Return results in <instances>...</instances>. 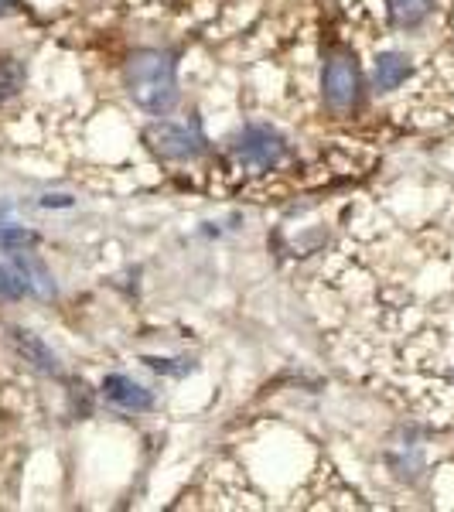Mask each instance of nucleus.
Segmentation results:
<instances>
[{"label":"nucleus","mask_w":454,"mask_h":512,"mask_svg":"<svg viewBox=\"0 0 454 512\" xmlns=\"http://www.w3.org/2000/svg\"><path fill=\"white\" fill-rule=\"evenodd\" d=\"M287 147H284V137L277 134L274 127H246L239 140L233 144V158L243 171H253V175H267L274 171L280 161H284Z\"/></svg>","instance_id":"3"},{"label":"nucleus","mask_w":454,"mask_h":512,"mask_svg":"<svg viewBox=\"0 0 454 512\" xmlns=\"http://www.w3.org/2000/svg\"><path fill=\"white\" fill-rule=\"evenodd\" d=\"M103 400L120 410H127V414H144V410H151L154 396H151V390H144L140 383H134L130 376L113 373L103 379Z\"/></svg>","instance_id":"5"},{"label":"nucleus","mask_w":454,"mask_h":512,"mask_svg":"<svg viewBox=\"0 0 454 512\" xmlns=\"http://www.w3.org/2000/svg\"><path fill=\"white\" fill-rule=\"evenodd\" d=\"M127 89L134 106L151 117H164L178 103V62L171 52L144 48L127 62Z\"/></svg>","instance_id":"1"},{"label":"nucleus","mask_w":454,"mask_h":512,"mask_svg":"<svg viewBox=\"0 0 454 512\" xmlns=\"http://www.w3.org/2000/svg\"><path fill=\"white\" fill-rule=\"evenodd\" d=\"M151 140L154 147L171 161H192L198 154L205 151V137L202 130L195 127H178V123H161V127L151 130Z\"/></svg>","instance_id":"4"},{"label":"nucleus","mask_w":454,"mask_h":512,"mask_svg":"<svg viewBox=\"0 0 454 512\" xmlns=\"http://www.w3.org/2000/svg\"><path fill=\"white\" fill-rule=\"evenodd\" d=\"M386 24L396 31H417L434 18L437 0H383Z\"/></svg>","instance_id":"6"},{"label":"nucleus","mask_w":454,"mask_h":512,"mask_svg":"<svg viewBox=\"0 0 454 512\" xmlns=\"http://www.w3.org/2000/svg\"><path fill=\"white\" fill-rule=\"evenodd\" d=\"M14 4H18V0H0V14H7V11H11Z\"/></svg>","instance_id":"12"},{"label":"nucleus","mask_w":454,"mask_h":512,"mask_svg":"<svg viewBox=\"0 0 454 512\" xmlns=\"http://www.w3.org/2000/svg\"><path fill=\"white\" fill-rule=\"evenodd\" d=\"M414 76V62L403 52H379L373 62V89L376 93H393Z\"/></svg>","instance_id":"7"},{"label":"nucleus","mask_w":454,"mask_h":512,"mask_svg":"<svg viewBox=\"0 0 454 512\" xmlns=\"http://www.w3.org/2000/svg\"><path fill=\"white\" fill-rule=\"evenodd\" d=\"M321 89H325V103L332 113H352L362 96V69L356 55L338 48L328 55L325 72H321Z\"/></svg>","instance_id":"2"},{"label":"nucleus","mask_w":454,"mask_h":512,"mask_svg":"<svg viewBox=\"0 0 454 512\" xmlns=\"http://www.w3.org/2000/svg\"><path fill=\"white\" fill-rule=\"evenodd\" d=\"M28 243H35V236H31L28 229L0 226V250H24Z\"/></svg>","instance_id":"11"},{"label":"nucleus","mask_w":454,"mask_h":512,"mask_svg":"<svg viewBox=\"0 0 454 512\" xmlns=\"http://www.w3.org/2000/svg\"><path fill=\"white\" fill-rule=\"evenodd\" d=\"M14 342H18V349H21L24 359L35 362L38 369H45V373H59V362H55L52 349H48L41 338H35L31 332H14Z\"/></svg>","instance_id":"8"},{"label":"nucleus","mask_w":454,"mask_h":512,"mask_svg":"<svg viewBox=\"0 0 454 512\" xmlns=\"http://www.w3.org/2000/svg\"><path fill=\"white\" fill-rule=\"evenodd\" d=\"M31 287H28V277H24L21 263L11 260V263H0V297H11V301H18V297H28Z\"/></svg>","instance_id":"9"},{"label":"nucleus","mask_w":454,"mask_h":512,"mask_svg":"<svg viewBox=\"0 0 454 512\" xmlns=\"http://www.w3.org/2000/svg\"><path fill=\"white\" fill-rule=\"evenodd\" d=\"M24 86V72L18 62L11 59H0V103H7L18 89Z\"/></svg>","instance_id":"10"}]
</instances>
